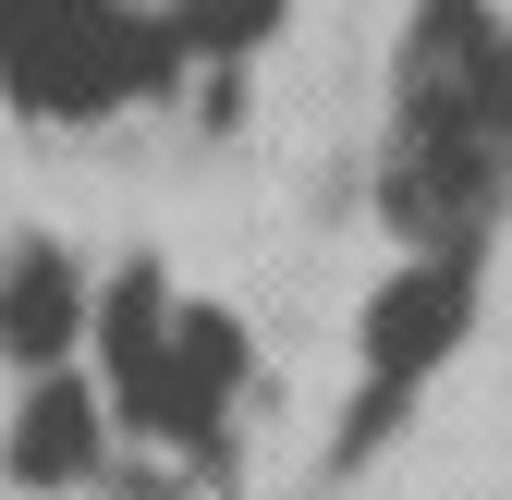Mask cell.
I'll return each instance as SVG.
<instances>
[{"instance_id": "6da1fadb", "label": "cell", "mask_w": 512, "mask_h": 500, "mask_svg": "<svg viewBox=\"0 0 512 500\" xmlns=\"http://www.w3.org/2000/svg\"><path fill=\"white\" fill-rule=\"evenodd\" d=\"M464 305H476L464 293V257H415L391 293L366 305V415H354V440H366L378 415H403V391L464 342Z\"/></svg>"}, {"instance_id": "7a4b0ae2", "label": "cell", "mask_w": 512, "mask_h": 500, "mask_svg": "<svg viewBox=\"0 0 512 500\" xmlns=\"http://www.w3.org/2000/svg\"><path fill=\"white\" fill-rule=\"evenodd\" d=\"M0 464H13L25 488H74V476H98V391H86V379H37Z\"/></svg>"}, {"instance_id": "3957f363", "label": "cell", "mask_w": 512, "mask_h": 500, "mask_svg": "<svg viewBox=\"0 0 512 500\" xmlns=\"http://www.w3.org/2000/svg\"><path fill=\"white\" fill-rule=\"evenodd\" d=\"M74 318H86L74 269H61L49 244H25V257H13V281H0V354H25V366H61Z\"/></svg>"}]
</instances>
